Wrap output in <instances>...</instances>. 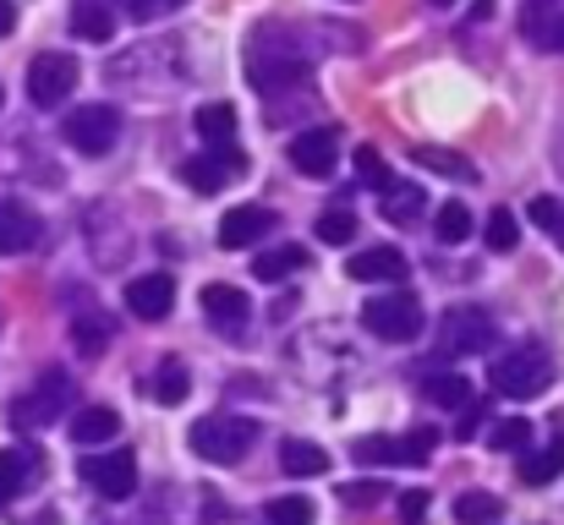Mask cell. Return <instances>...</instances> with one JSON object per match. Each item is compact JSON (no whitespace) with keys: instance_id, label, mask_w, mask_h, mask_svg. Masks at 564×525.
<instances>
[{"instance_id":"obj_1","label":"cell","mask_w":564,"mask_h":525,"mask_svg":"<svg viewBox=\"0 0 564 525\" xmlns=\"http://www.w3.org/2000/svg\"><path fill=\"white\" fill-rule=\"evenodd\" d=\"M549 378H554V356L543 346H516L510 356H499L494 372H488L494 394H505V400H538L549 389Z\"/></svg>"},{"instance_id":"obj_2","label":"cell","mask_w":564,"mask_h":525,"mask_svg":"<svg viewBox=\"0 0 564 525\" xmlns=\"http://www.w3.org/2000/svg\"><path fill=\"white\" fill-rule=\"evenodd\" d=\"M252 444H258V427L241 416H203L192 427V455L208 466H236V460H247Z\"/></svg>"},{"instance_id":"obj_3","label":"cell","mask_w":564,"mask_h":525,"mask_svg":"<svg viewBox=\"0 0 564 525\" xmlns=\"http://www.w3.org/2000/svg\"><path fill=\"white\" fill-rule=\"evenodd\" d=\"M77 77H83V72H77V61H72L66 50H44V55L28 61V99H33L39 110H55V105L72 99Z\"/></svg>"},{"instance_id":"obj_4","label":"cell","mask_w":564,"mask_h":525,"mask_svg":"<svg viewBox=\"0 0 564 525\" xmlns=\"http://www.w3.org/2000/svg\"><path fill=\"white\" fill-rule=\"evenodd\" d=\"M61 138H66L77 154L99 160V154L116 149V138H121V116H116V105H77V110L66 116Z\"/></svg>"},{"instance_id":"obj_5","label":"cell","mask_w":564,"mask_h":525,"mask_svg":"<svg viewBox=\"0 0 564 525\" xmlns=\"http://www.w3.org/2000/svg\"><path fill=\"white\" fill-rule=\"evenodd\" d=\"M66 405H72V378H66V372H44V378L11 405V427H17V433H39V427H50Z\"/></svg>"},{"instance_id":"obj_6","label":"cell","mask_w":564,"mask_h":525,"mask_svg":"<svg viewBox=\"0 0 564 525\" xmlns=\"http://www.w3.org/2000/svg\"><path fill=\"white\" fill-rule=\"evenodd\" d=\"M433 444H438V433L416 427V433H400V438H357L351 455H357V466H422L433 455Z\"/></svg>"},{"instance_id":"obj_7","label":"cell","mask_w":564,"mask_h":525,"mask_svg":"<svg viewBox=\"0 0 564 525\" xmlns=\"http://www.w3.org/2000/svg\"><path fill=\"white\" fill-rule=\"evenodd\" d=\"M494 340H499V329L477 307H455L438 324V356H477V350H494Z\"/></svg>"},{"instance_id":"obj_8","label":"cell","mask_w":564,"mask_h":525,"mask_svg":"<svg viewBox=\"0 0 564 525\" xmlns=\"http://www.w3.org/2000/svg\"><path fill=\"white\" fill-rule=\"evenodd\" d=\"M83 482H88L99 499H132V493H138V455H132V449L88 455V460H83Z\"/></svg>"},{"instance_id":"obj_9","label":"cell","mask_w":564,"mask_h":525,"mask_svg":"<svg viewBox=\"0 0 564 525\" xmlns=\"http://www.w3.org/2000/svg\"><path fill=\"white\" fill-rule=\"evenodd\" d=\"M362 329L368 335H378V340H416V329H422V307L411 302V296H378V302H368L362 307Z\"/></svg>"},{"instance_id":"obj_10","label":"cell","mask_w":564,"mask_h":525,"mask_svg":"<svg viewBox=\"0 0 564 525\" xmlns=\"http://www.w3.org/2000/svg\"><path fill=\"white\" fill-rule=\"evenodd\" d=\"M236 175H247V154H241V149H214V154H203V160H187V165H182V181H187L192 192H203V197L225 192Z\"/></svg>"},{"instance_id":"obj_11","label":"cell","mask_w":564,"mask_h":525,"mask_svg":"<svg viewBox=\"0 0 564 525\" xmlns=\"http://www.w3.org/2000/svg\"><path fill=\"white\" fill-rule=\"evenodd\" d=\"M127 307H132V318H143V324H160V318H171V307H176V280L171 274H138L132 285H127Z\"/></svg>"},{"instance_id":"obj_12","label":"cell","mask_w":564,"mask_h":525,"mask_svg":"<svg viewBox=\"0 0 564 525\" xmlns=\"http://www.w3.org/2000/svg\"><path fill=\"white\" fill-rule=\"evenodd\" d=\"M203 318L219 329V335H247V318H252V302H247V291H236V285H203Z\"/></svg>"},{"instance_id":"obj_13","label":"cell","mask_w":564,"mask_h":525,"mask_svg":"<svg viewBox=\"0 0 564 525\" xmlns=\"http://www.w3.org/2000/svg\"><path fill=\"white\" fill-rule=\"evenodd\" d=\"M335 154H340L335 127H307L302 138H291V165H296L302 175H313V181L335 175Z\"/></svg>"},{"instance_id":"obj_14","label":"cell","mask_w":564,"mask_h":525,"mask_svg":"<svg viewBox=\"0 0 564 525\" xmlns=\"http://www.w3.org/2000/svg\"><path fill=\"white\" fill-rule=\"evenodd\" d=\"M274 230V214L269 208H230L225 219H219V247H230V252H241V247H252V241H263Z\"/></svg>"},{"instance_id":"obj_15","label":"cell","mask_w":564,"mask_h":525,"mask_svg":"<svg viewBox=\"0 0 564 525\" xmlns=\"http://www.w3.org/2000/svg\"><path fill=\"white\" fill-rule=\"evenodd\" d=\"M346 269H351V280H362V285H400V280H405L400 247H368V252H357Z\"/></svg>"},{"instance_id":"obj_16","label":"cell","mask_w":564,"mask_h":525,"mask_svg":"<svg viewBox=\"0 0 564 525\" xmlns=\"http://www.w3.org/2000/svg\"><path fill=\"white\" fill-rule=\"evenodd\" d=\"M72 340H77L83 356H99V350L116 340V318H110L105 307H77V313H72Z\"/></svg>"},{"instance_id":"obj_17","label":"cell","mask_w":564,"mask_h":525,"mask_svg":"<svg viewBox=\"0 0 564 525\" xmlns=\"http://www.w3.org/2000/svg\"><path fill=\"white\" fill-rule=\"evenodd\" d=\"M192 127H197V138L208 143V149H236V105H197V116H192Z\"/></svg>"},{"instance_id":"obj_18","label":"cell","mask_w":564,"mask_h":525,"mask_svg":"<svg viewBox=\"0 0 564 525\" xmlns=\"http://www.w3.org/2000/svg\"><path fill=\"white\" fill-rule=\"evenodd\" d=\"M383 219H394V225H422V208H427V197H422V186L416 181H383Z\"/></svg>"},{"instance_id":"obj_19","label":"cell","mask_w":564,"mask_h":525,"mask_svg":"<svg viewBox=\"0 0 564 525\" xmlns=\"http://www.w3.org/2000/svg\"><path fill=\"white\" fill-rule=\"evenodd\" d=\"M39 241V219H33V208H22V203H0V252L11 258V252H28Z\"/></svg>"},{"instance_id":"obj_20","label":"cell","mask_w":564,"mask_h":525,"mask_svg":"<svg viewBox=\"0 0 564 525\" xmlns=\"http://www.w3.org/2000/svg\"><path fill=\"white\" fill-rule=\"evenodd\" d=\"M72 438L77 444H110V438H121V416L116 411H105V405H88V411H77L72 416Z\"/></svg>"},{"instance_id":"obj_21","label":"cell","mask_w":564,"mask_h":525,"mask_svg":"<svg viewBox=\"0 0 564 525\" xmlns=\"http://www.w3.org/2000/svg\"><path fill=\"white\" fill-rule=\"evenodd\" d=\"M33 471H39V460L28 449H0V504L22 499L28 482H33Z\"/></svg>"},{"instance_id":"obj_22","label":"cell","mask_w":564,"mask_h":525,"mask_svg":"<svg viewBox=\"0 0 564 525\" xmlns=\"http://www.w3.org/2000/svg\"><path fill=\"white\" fill-rule=\"evenodd\" d=\"M72 33L88 39V44H105V39L116 33L110 6H105V0H77V6H72Z\"/></svg>"},{"instance_id":"obj_23","label":"cell","mask_w":564,"mask_h":525,"mask_svg":"<svg viewBox=\"0 0 564 525\" xmlns=\"http://www.w3.org/2000/svg\"><path fill=\"white\" fill-rule=\"evenodd\" d=\"M280 466H285L291 477H324V471H329V455H324L318 444H307V438H285V444H280Z\"/></svg>"},{"instance_id":"obj_24","label":"cell","mask_w":564,"mask_h":525,"mask_svg":"<svg viewBox=\"0 0 564 525\" xmlns=\"http://www.w3.org/2000/svg\"><path fill=\"white\" fill-rule=\"evenodd\" d=\"M554 477H564V438H554L549 449H538V455L521 460V482L527 488H549Z\"/></svg>"},{"instance_id":"obj_25","label":"cell","mask_w":564,"mask_h":525,"mask_svg":"<svg viewBox=\"0 0 564 525\" xmlns=\"http://www.w3.org/2000/svg\"><path fill=\"white\" fill-rule=\"evenodd\" d=\"M411 160H416L422 171L444 175V181H477V165L460 160V154H449V149H411Z\"/></svg>"},{"instance_id":"obj_26","label":"cell","mask_w":564,"mask_h":525,"mask_svg":"<svg viewBox=\"0 0 564 525\" xmlns=\"http://www.w3.org/2000/svg\"><path fill=\"white\" fill-rule=\"evenodd\" d=\"M302 269H307V247H274V252H263V258L252 263V274L269 280V285L285 280V274H302Z\"/></svg>"},{"instance_id":"obj_27","label":"cell","mask_w":564,"mask_h":525,"mask_svg":"<svg viewBox=\"0 0 564 525\" xmlns=\"http://www.w3.org/2000/svg\"><path fill=\"white\" fill-rule=\"evenodd\" d=\"M455 521L460 525H499L505 521V499H494V493H460V499H455Z\"/></svg>"},{"instance_id":"obj_28","label":"cell","mask_w":564,"mask_h":525,"mask_svg":"<svg viewBox=\"0 0 564 525\" xmlns=\"http://www.w3.org/2000/svg\"><path fill=\"white\" fill-rule=\"evenodd\" d=\"M422 394H427L433 405H449V411H466V405H471V383H466V378H455V372L422 378Z\"/></svg>"},{"instance_id":"obj_29","label":"cell","mask_w":564,"mask_h":525,"mask_svg":"<svg viewBox=\"0 0 564 525\" xmlns=\"http://www.w3.org/2000/svg\"><path fill=\"white\" fill-rule=\"evenodd\" d=\"M149 400H160V405H182V400H187V367H182V361H165V367L149 378Z\"/></svg>"},{"instance_id":"obj_30","label":"cell","mask_w":564,"mask_h":525,"mask_svg":"<svg viewBox=\"0 0 564 525\" xmlns=\"http://www.w3.org/2000/svg\"><path fill=\"white\" fill-rule=\"evenodd\" d=\"M433 236H438L444 247H460V241L471 236V214H466V203H444L438 219H433Z\"/></svg>"},{"instance_id":"obj_31","label":"cell","mask_w":564,"mask_h":525,"mask_svg":"<svg viewBox=\"0 0 564 525\" xmlns=\"http://www.w3.org/2000/svg\"><path fill=\"white\" fill-rule=\"evenodd\" d=\"M351 236H357V214H351V208H324V214H318V241L346 247Z\"/></svg>"},{"instance_id":"obj_32","label":"cell","mask_w":564,"mask_h":525,"mask_svg":"<svg viewBox=\"0 0 564 525\" xmlns=\"http://www.w3.org/2000/svg\"><path fill=\"white\" fill-rule=\"evenodd\" d=\"M482 236H488V247H494V252H516L521 225H516V214H510V208H494V214H488V225H482Z\"/></svg>"},{"instance_id":"obj_33","label":"cell","mask_w":564,"mask_h":525,"mask_svg":"<svg viewBox=\"0 0 564 525\" xmlns=\"http://www.w3.org/2000/svg\"><path fill=\"white\" fill-rule=\"evenodd\" d=\"M263 521L269 525H313V504L296 499V493H291V499H269V504H263Z\"/></svg>"},{"instance_id":"obj_34","label":"cell","mask_w":564,"mask_h":525,"mask_svg":"<svg viewBox=\"0 0 564 525\" xmlns=\"http://www.w3.org/2000/svg\"><path fill=\"white\" fill-rule=\"evenodd\" d=\"M488 444H494L499 455H521V449L532 444V422H521V416H516V422H499Z\"/></svg>"},{"instance_id":"obj_35","label":"cell","mask_w":564,"mask_h":525,"mask_svg":"<svg viewBox=\"0 0 564 525\" xmlns=\"http://www.w3.org/2000/svg\"><path fill=\"white\" fill-rule=\"evenodd\" d=\"M527 214H532V225H538V230L564 236V203L560 197H532V208H527Z\"/></svg>"},{"instance_id":"obj_36","label":"cell","mask_w":564,"mask_h":525,"mask_svg":"<svg viewBox=\"0 0 564 525\" xmlns=\"http://www.w3.org/2000/svg\"><path fill=\"white\" fill-rule=\"evenodd\" d=\"M357 171H362V181H368L373 192H383V181H389V171H383V160H378L373 149H357Z\"/></svg>"},{"instance_id":"obj_37","label":"cell","mask_w":564,"mask_h":525,"mask_svg":"<svg viewBox=\"0 0 564 525\" xmlns=\"http://www.w3.org/2000/svg\"><path fill=\"white\" fill-rule=\"evenodd\" d=\"M340 499H346V504H378V499H383V482H357V488H346Z\"/></svg>"},{"instance_id":"obj_38","label":"cell","mask_w":564,"mask_h":525,"mask_svg":"<svg viewBox=\"0 0 564 525\" xmlns=\"http://www.w3.org/2000/svg\"><path fill=\"white\" fill-rule=\"evenodd\" d=\"M422 515H427V493H405V499H400V521L416 525Z\"/></svg>"},{"instance_id":"obj_39","label":"cell","mask_w":564,"mask_h":525,"mask_svg":"<svg viewBox=\"0 0 564 525\" xmlns=\"http://www.w3.org/2000/svg\"><path fill=\"white\" fill-rule=\"evenodd\" d=\"M165 6H176V0H127V11H132L138 22H149V17H160Z\"/></svg>"},{"instance_id":"obj_40","label":"cell","mask_w":564,"mask_h":525,"mask_svg":"<svg viewBox=\"0 0 564 525\" xmlns=\"http://www.w3.org/2000/svg\"><path fill=\"white\" fill-rule=\"evenodd\" d=\"M538 39H543V50H560L564 55V17H554L549 28H538Z\"/></svg>"},{"instance_id":"obj_41","label":"cell","mask_w":564,"mask_h":525,"mask_svg":"<svg viewBox=\"0 0 564 525\" xmlns=\"http://www.w3.org/2000/svg\"><path fill=\"white\" fill-rule=\"evenodd\" d=\"M11 28H17V6H11V0H0V39H6Z\"/></svg>"},{"instance_id":"obj_42","label":"cell","mask_w":564,"mask_h":525,"mask_svg":"<svg viewBox=\"0 0 564 525\" xmlns=\"http://www.w3.org/2000/svg\"><path fill=\"white\" fill-rule=\"evenodd\" d=\"M433 6H449V0H433Z\"/></svg>"},{"instance_id":"obj_43","label":"cell","mask_w":564,"mask_h":525,"mask_svg":"<svg viewBox=\"0 0 564 525\" xmlns=\"http://www.w3.org/2000/svg\"><path fill=\"white\" fill-rule=\"evenodd\" d=\"M0 105H6V94H0Z\"/></svg>"},{"instance_id":"obj_44","label":"cell","mask_w":564,"mask_h":525,"mask_svg":"<svg viewBox=\"0 0 564 525\" xmlns=\"http://www.w3.org/2000/svg\"><path fill=\"white\" fill-rule=\"evenodd\" d=\"M176 6H182V0H176Z\"/></svg>"}]
</instances>
